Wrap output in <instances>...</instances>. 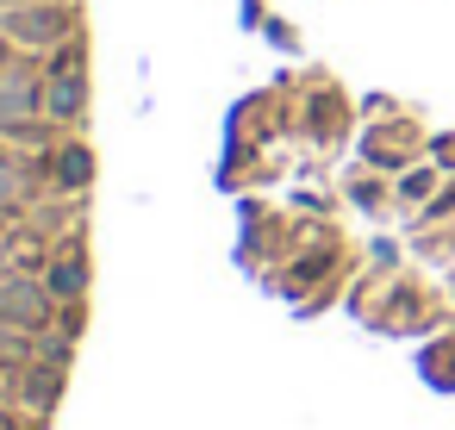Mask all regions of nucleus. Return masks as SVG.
Segmentation results:
<instances>
[{"label":"nucleus","mask_w":455,"mask_h":430,"mask_svg":"<svg viewBox=\"0 0 455 430\" xmlns=\"http://www.w3.org/2000/svg\"><path fill=\"white\" fill-rule=\"evenodd\" d=\"M82 0H0V318H51L88 225Z\"/></svg>","instance_id":"f257e3e1"}]
</instances>
